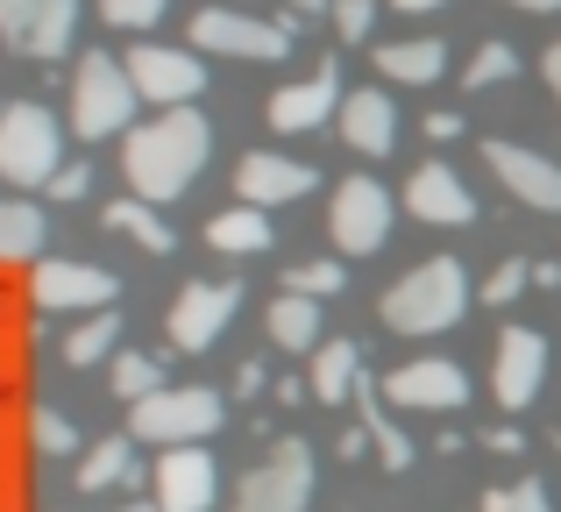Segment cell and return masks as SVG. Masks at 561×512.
<instances>
[{
	"label": "cell",
	"mask_w": 561,
	"mask_h": 512,
	"mask_svg": "<svg viewBox=\"0 0 561 512\" xmlns=\"http://www.w3.org/2000/svg\"><path fill=\"white\" fill-rule=\"evenodd\" d=\"M28 292H36V306H43V314H107V306L122 299L114 271H100V263H71V257L36 263Z\"/></svg>",
	"instance_id": "30bf717a"
},
{
	"label": "cell",
	"mask_w": 561,
	"mask_h": 512,
	"mask_svg": "<svg viewBox=\"0 0 561 512\" xmlns=\"http://www.w3.org/2000/svg\"><path fill=\"white\" fill-rule=\"evenodd\" d=\"M43 207L0 193V263H43Z\"/></svg>",
	"instance_id": "603a6c76"
},
{
	"label": "cell",
	"mask_w": 561,
	"mask_h": 512,
	"mask_svg": "<svg viewBox=\"0 0 561 512\" xmlns=\"http://www.w3.org/2000/svg\"><path fill=\"white\" fill-rule=\"evenodd\" d=\"M383 399L420 406V413H455V406H469V371L448 363V356H412L383 377Z\"/></svg>",
	"instance_id": "5bb4252c"
},
{
	"label": "cell",
	"mask_w": 561,
	"mask_h": 512,
	"mask_svg": "<svg viewBox=\"0 0 561 512\" xmlns=\"http://www.w3.org/2000/svg\"><path fill=\"white\" fill-rule=\"evenodd\" d=\"M334 122H342V143L356 157H383L398 143V107H391V93H383V86H356V93L342 100V114H334Z\"/></svg>",
	"instance_id": "d6986e66"
},
{
	"label": "cell",
	"mask_w": 561,
	"mask_h": 512,
	"mask_svg": "<svg viewBox=\"0 0 561 512\" xmlns=\"http://www.w3.org/2000/svg\"><path fill=\"white\" fill-rule=\"evenodd\" d=\"M291 14H334V0H291Z\"/></svg>",
	"instance_id": "7dc6e473"
},
{
	"label": "cell",
	"mask_w": 561,
	"mask_h": 512,
	"mask_svg": "<svg viewBox=\"0 0 561 512\" xmlns=\"http://www.w3.org/2000/svg\"><path fill=\"white\" fill-rule=\"evenodd\" d=\"M171 0H100V22L107 29H157Z\"/></svg>",
	"instance_id": "836d02e7"
},
{
	"label": "cell",
	"mask_w": 561,
	"mask_h": 512,
	"mask_svg": "<svg viewBox=\"0 0 561 512\" xmlns=\"http://www.w3.org/2000/svg\"><path fill=\"white\" fill-rule=\"evenodd\" d=\"M391 8H398V14H434L440 0H391Z\"/></svg>",
	"instance_id": "bcb514c9"
},
{
	"label": "cell",
	"mask_w": 561,
	"mask_h": 512,
	"mask_svg": "<svg viewBox=\"0 0 561 512\" xmlns=\"http://www.w3.org/2000/svg\"><path fill=\"white\" fill-rule=\"evenodd\" d=\"M107 377H114V399H128V406H142V399L164 391V363H157V356H128V349L114 356Z\"/></svg>",
	"instance_id": "f546056e"
},
{
	"label": "cell",
	"mask_w": 561,
	"mask_h": 512,
	"mask_svg": "<svg viewBox=\"0 0 561 512\" xmlns=\"http://www.w3.org/2000/svg\"><path fill=\"white\" fill-rule=\"evenodd\" d=\"M136 107H142V93H136V79H128L122 57L85 50L79 71H71V128H79L85 143L128 136V128H136Z\"/></svg>",
	"instance_id": "3957f363"
},
{
	"label": "cell",
	"mask_w": 561,
	"mask_h": 512,
	"mask_svg": "<svg viewBox=\"0 0 561 512\" xmlns=\"http://www.w3.org/2000/svg\"><path fill=\"white\" fill-rule=\"evenodd\" d=\"M206 242L228 250V257H256V250H271V242H277V228H271V214H263V207H220L214 221H206Z\"/></svg>",
	"instance_id": "7402d4cb"
},
{
	"label": "cell",
	"mask_w": 561,
	"mask_h": 512,
	"mask_svg": "<svg viewBox=\"0 0 561 512\" xmlns=\"http://www.w3.org/2000/svg\"><path fill=\"white\" fill-rule=\"evenodd\" d=\"M483 164L497 171V185H505L512 200H526V207H540V214H561V164H554V157L491 136V143H483Z\"/></svg>",
	"instance_id": "9a60e30c"
},
{
	"label": "cell",
	"mask_w": 561,
	"mask_h": 512,
	"mask_svg": "<svg viewBox=\"0 0 561 512\" xmlns=\"http://www.w3.org/2000/svg\"><path fill=\"white\" fill-rule=\"evenodd\" d=\"M505 8H526V14H554L561 0H505Z\"/></svg>",
	"instance_id": "f6af8a7d"
},
{
	"label": "cell",
	"mask_w": 561,
	"mask_h": 512,
	"mask_svg": "<svg viewBox=\"0 0 561 512\" xmlns=\"http://www.w3.org/2000/svg\"><path fill=\"white\" fill-rule=\"evenodd\" d=\"M192 50L277 65V57L291 50V22H256V14H242V8H199L192 14Z\"/></svg>",
	"instance_id": "ba28073f"
},
{
	"label": "cell",
	"mask_w": 561,
	"mask_h": 512,
	"mask_svg": "<svg viewBox=\"0 0 561 512\" xmlns=\"http://www.w3.org/2000/svg\"><path fill=\"white\" fill-rule=\"evenodd\" d=\"M391 214H398V200L383 193L377 179L334 185V200H328V236H334V250H342V257H377L383 242H391Z\"/></svg>",
	"instance_id": "52a82bcc"
},
{
	"label": "cell",
	"mask_w": 561,
	"mask_h": 512,
	"mask_svg": "<svg viewBox=\"0 0 561 512\" xmlns=\"http://www.w3.org/2000/svg\"><path fill=\"white\" fill-rule=\"evenodd\" d=\"M242 314V285H214V277H199V285H185L179 299H171L164 314V334L185 349V356H199V349L220 342V328Z\"/></svg>",
	"instance_id": "8fae6325"
},
{
	"label": "cell",
	"mask_w": 561,
	"mask_h": 512,
	"mask_svg": "<svg viewBox=\"0 0 561 512\" xmlns=\"http://www.w3.org/2000/svg\"><path fill=\"white\" fill-rule=\"evenodd\" d=\"M548 385V334L540 328H505L497 334V363H491V399L505 413H526Z\"/></svg>",
	"instance_id": "7c38bea8"
},
{
	"label": "cell",
	"mask_w": 561,
	"mask_h": 512,
	"mask_svg": "<svg viewBox=\"0 0 561 512\" xmlns=\"http://www.w3.org/2000/svg\"><path fill=\"white\" fill-rule=\"evenodd\" d=\"M328 114H342V71H334V65H313V79L277 86L271 107H263V122H271L277 136H306V128H320Z\"/></svg>",
	"instance_id": "e0dca14e"
},
{
	"label": "cell",
	"mask_w": 561,
	"mask_h": 512,
	"mask_svg": "<svg viewBox=\"0 0 561 512\" xmlns=\"http://www.w3.org/2000/svg\"><path fill=\"white\" fill-rule=\"evenodd\" d=\"M483 442H491V448H497V456H526V442H519V428H491V434H483Z\"/></svg>",
	"instance_id": "60d3db41"
},
{
	"label": "cell",
	"mask_w": 561,
	"mask_h": 512,
	"mask_svg": "<svg viewBox=\"0 0 561 512\" xmlns=\"http://www.w3.org/2000/svg\"><path fill=\"white\" fill-rule=\"evenodd\" d=\"M122 512H164V505H157V499H136V505H122Z\"/></svg>",
	"instance_id": "c3c4849f"
},
{
	"label": "cell",
	"mask_w": 561,
	"mask_h": 512,
	"mask_svg": "<svg viewBox=\"0 0 561 512\" xmlns=\"http://www.w3.org/2000/svg\"><path fill=\"white\" fill-rule=\"evenodd\" d=\"M405 214H412V221H426V228H462V221H477V200H469L462 171L420 164L405 179Z\"/></svg>",
	"instance_id": "ac0fdd59"
},
{
	"label": "cell",
	"mask_w": 561,
	"mask_h": 512,
	"mask_svg": "<svg viewBox=\"0 0 561 512\" xmlns=\"http://www.w3.org/2000/svg\"><path fill=\"white\" fill-rule=\"evenodd\" d=\"M150 499L164 505V512H214V499H220V463L206 456V442L199 448H164V456H157Z\"/></svg>",
	"instance_id": "4fadbf2b"
},
{
	"label": "cell",
	"mask_w": 561,
	"mask_h": 512,
	"mask_svg": "<svg viewBox=\"0 0 561 512\" xmlns=\"http://www.w3.org/2000/svg\"><path fill=\"white\" fill-rule=\"evenodd\" d=\"M28 14H36V0H0V36L22 50V36H28Z\"/></svg>",
	"instance_id": "74e56055"
},
{
	"label": "cell",
	"mask_w": 561,
	"mask_h": 512,
	"mask_svg": "<svg viewBox=\"0 0 561 512\" xmlns=\"http://www.w3.org/2000/svg\"><path fill=\"white\" fill-rule=\"evenodd\" d=\"M313 185H320L313 164L277 157V150H249L242 164H234V193H242V207H285V200H306Z\"/></svg>",
	"instance_id": "2e32d148"
},
{
	"label": "cell",
	"mask_w": 561,
	"mask_h": 512,
	"mask_svg": "<svg viewBox=\"0 0 561 512\" xmlns=\"http://www.w3.org/2000/svg\"><path fill=\"white\" fill-rule=\"evenodd\" d=\"M328 22H334V36H342V43H363V36H370V22H377V0H334Z\"/></svg>",
	"instance_id": "8d00e7d4"
},
{
	"label": "cell",
	"mask_w": 561,
	"mask_h": 512,
	"mask_svg": "<svg viewBox=\"0 0 561 512\" xmlns=\"http://www.w3.org/2000/svg\"><path fill=\"white\" fill-rule=\"evenodd\" d=\"M114 342H122V306H107V314H85L79 328L65 334V363H71V371H85V363H100Z\"/></svg>",
	"instance_id": "f1b7e54d"
},
{
	"label": "cell",
	"mask_w": 561,
	"mask_h": 512,
	"mask_svg": "<svg viewBox=\"0 0 561 512\" xmlns=\"http://www.w3.org/2000/svg\"><path fill=\"white\" fill-rule=\"evenodd\" d=\"M220 428H228V406H220L214 385H164L157 399L128 406V434L157 448H199Z\"/></svg>",
	"instance_id": "277c9868"
},
{
	"label": "cell",
	"mask_w": 561,
	"mask_h": 512,
	"mask_svg": "<svg viewBox=\"0 0 561 512\" xmlns=\"http://www.w3.org/2000/svg\"><path fill=\"white\" fill-rule=\"evenodd\" d=\"M71 36H79V0H36L22 50H28V57H65Z\"/></svg>",
	"instance_id": "d4e9b609"
},
{
	"label": "cell",
	"mask_w": 561,
	"mask_h": 512,
	"mask_svg": "<svg viewBox=\"0 0 561 512\" xmlns=\"http://www.w3.org/2000/svg\"><path fill=\"white\" fill-rule=\"evenodd\" d=\"M128 470H136V442L107 434V442L85 448V463H79V491H114V485H128Z\"/></svg>",
	"instance_id": "83f0119b"
},
{
	"label": "cell",
	"mask_w": 561,
	"mask_h": 512,
	"mask_svg": "<svg viewBox=\"0 0 561 512\" xmlns=\"http://www.w3.org/2000/svg\"><path fill=\"white\" fill-rule=\"evenodd\" d=\"M505 79H519V50L512 43H483L462 65V86H505Z\"/></svg>",
	"instance_id": "4dcf8cb0"
},
{
	"label": "cell",
	"mask_w": 561,
	"mask_h": 512,
	"mask_svg": "<svg viewBox=\"0 0 561 512\" xmlns=\"http://www.w3.org/2000/svg\"><path fill=\"white\" fill-rule=\"evenodd\" d=\"M356 420L370 428V442H377L383 470H405V463H412V442L391 428V399H383V385H356Z\"/></svg>",
	"instance_id": "484cf974"
},
{
	"label": "cell",
	"mask_w": 561,
	"mask_h": 512,
	"mask_svg": "<svg viewBox=\"0 0 561 512\" xmlns=\"http://www.w3.org/2000/svg\"><path fill=\"white\" fill-rule=\"evenodd\" d=\"M469 299H477V292H469L462 257H426V263H412L405 277L383 285L377 314H383L391 334H448L455 320L469 314Z\"/></svg>",
	"instance_id": "7a4b0ae2"
},
{
	"label": "cell",
	"mask_w": 561,
	"mask_h": 512,
	"mask_svg": "<svg viewBox=\"0 0 561 512\" xmlns=\"http://www.w3.org/2000/svg\"><path fill=\"white\" fill-rule=\"evenodd\" d=\"M234 391H242V399H249V391H263V371H256V363H242V371H234Z\"/></svg>",
	"instance_id": "ee69618b"
},
{
	"label": "cell",
	"mask_w": 561,
	"mask_h": 512,
	"mask_svg": "<svg viewBox=\"0 0 561 512\" xmlns=\"http://www.w3.org/2000/svg\"><path fill=\"white\" fill-rule=\"evenodd\" d=\"M483 512H548V485L540 477H519L505 491H483Z\"/></svg>",
	"instance_id": "e575fe53"
},
{
	"label": "cell",
	"mask_w": 561,
	"mask_h": 512,
	"mask_svg": "<svg viewBox=\"0 0 561 512\" xmlns=\"http://www.w3.org/2000/svg\"><path fill=\"white\" fill-rule=\"evenodd\" d=\"M128 79L150 107H192L206 86V57L199 50H171V43H136L128 50Z\"/></svg>",
	"instance_id": "9c48e42d"
},
{
	"label": "cell",
	"mask_w": 561,
	"mask_h": 512,
	"mask_svg": "<svg viewBox=\"0 0 561 512\" xmlns=\"http://www.w3.org/2000/svg\"><path fill=\"white\" fill-rule=\"evenodd\" d=\"M526 285H534V263L505 257V263H497V271H491V285H483V299H491V306H512V299H519Z\"/></svg>",
	"instance_id": "d590c367"
},
{
	"label": "cell",
	"mask_w": 561,
	"mask_h": 512,
	"mask_svg": "<svg viewBox=\"0 0 561 512\" xmlns=\"http://www.w3.org/2000/svg\"><path fill=\"white\" fill-rule=\"evenodd\" d=\"M363 448H370V428H363V420H356V428H342V456H363Z\"/></svg>",
	"instance_id": "7bdbcfd3"
},
{
	"label": "cell",
	"mask_w": 561,
	"mask_h": 512,
	"mask_svg": "<svg viewBox=\"0 0 561 512\" xmlns=\"http://www.w3.org/2000/svg\"><path fill=\"white\" fill-rule=\"evenodd\" d=\"M377 71L391 86H434L440 71H448V43L440 36H398L377 50Z\"/></svg>",
	"instance_id": "ffe728a7"
},
{
	"label": "cell",
	"mask_w": 561,
	"mask_h": 512,
	"mask_svg": "<svg viewBox=\"0 0 561 512\" xmlns=\"http://www.w3.org/2000/svg\"><path fill=\"white\" fill-rule=\"evenodd\" d=\"M277 349H320V299H299V292H277L271 314H263Z\"/></svg>",
	"instance_id": "cb8c5ba5"
},
{
	"label": "cell",
	"mask_w": 561,
	"mask_h": 512,
	"mask_svg": "<svg viewBox=\"0 0 561 512\" xmlns=\"http://www.w3.org/2000/svg\"><path fill=\"white\" fill-rule=\"evenodd\" d=\"M342 285H348L342 263H291V277H285V292H299V299H334Z\"/></svg>",
	"instance_id": "1f68e13d"
},
{
	"label": "cell",
	"mask_w": 561,
	"mask_h": 512,
	"mask_svg": "<svg viewBox=\"0 0 561 512\" xmlns=\"http://www.w3.org/2000/svg\"><path fill=\"white\" fill-rule=\"evenodd\" d=\"M28 442H36V456H71V448H79V428H71L65 413H50V406H36V420H28Z\"/></svg>",
	"instance_id": "d6a6232c"
},
{
	"label": "cell",
	"mask_w": 561,
	"mask_h": 512,
	"mask_svg": "<svg viewBox=\"0 0 561 512\" xmlns=\"http://www.w3.org/2000/svg\"><path fill=\"white\" fill-rule=\"evenodd\" d=\"M306 385H313V399H320V406H348V399H356V385H363V356H356V342H348V334L320 342V349H313V377H306Z\"/></svg>",
	"instance_id": "44dd1931"
},
{
	"label": "cell",
	"mask_w": 561,
	"mask_h": 512,
	"mask_svg": "<svg viewBox=\"0 0 561 512\" xmlns=\"http://www.w3.org/2000/svg\"><path fill=\"white\" fill-rule=\"evenodd\" d=\"M85 185H93V171H85V164H65L50 179V200H65V207H71V200H85Z\"/></svg>",
	"instance_id": "f35d334b"
},
{
	"label": "cell",
	"mask_w": 561,
	"mask_h": 512,
	"mask_svg": "<svg viewBox=\"0 0 561 512\" xmlns=\"http://www.w3.org/2000/svg\"><path fill=\"white\" fill-rule=\"evenodd\" d=\"M426 136H434V143H455V136H462V114H426Z\"/></svg>",
	"instance_id": "ab89813d"
},
{
	"label": "cell",
	"mask_w": 561,
	"mask_h": 512,
	"mask_svg": "<svg viewBox=\"0 0 561 512\" xmlns=\"http://www.w3.org/2000/svg\"><path fill=\"white\" fill-rule=\"evenodd\" d=\"M540 71H548V86H554V100H561V36L548 43V57H540Z\"/></svg>",
	"instance_id": "b9f144b4"
},
{
	"label": "cell",
	"mask_w": 561,
	"mask_h": 512,
	"mask_svg": "<svg viewBox=\"0 0 561 512\" xmlns=\"http://www.w3.org/2000/svg\"><path fill=\"white\" fill-rule=\"evenodd\" d=\"M57 150H65V136H57V114L50 107L14 100V107L0 114V179H8L14 193H28V185L50 193V179L65 171V164H57Z\"/></svg>",
	"instance_id": "5b68a950"
},
{
	"label": "cell",
	"mask_w": 561,
	"mask_h": 512,
	"mask_svg": "<svg viewBox=\"0 0 561 512\" xmlns=\"http://www.w3.org/2000/svg\"><path fill=\"white\" fill-rule=\"evenodd\" d=\"M313 485H320V463H313V442H271V456L234 485V512H306L313 505Z\"/></svg>",
	"instance_id": "8992f818"
},
{
	"label": "cell",
	"mask_w": 561,
	"mask_h": 512,
	"mask_svg": "<svg viewBox=\"0 0 561 512\" xmlns=\"http://www.w3.org/2000/svg\"><path fill=\"white\" fill-rule=\"evenodd\" d=\"M206 157H214V128H206V114L164 107V114H150V122H136L122 136V179H128L136 200L171 207V200L192 193V179L206 171Z\"/></svg>",
	"instance_id": "6da1fadb"
},
{
	"label": "cell",
	"mask_w": 561,
	"mask_h": 512,
	"mask_svg": "<svg viewBox=\"0 0 561 512\" xmlns=\"http://www.w3.org/2000/svg\"><path fill=\"white\" fill-rule=\"evenodd\" d=\"M100 221H107L114 236H136L142 250H157V257H164L171 242H179V236L164 228V214H157L150 200H136V193H128V200H107V214H100Z\"/></svg>",
	"instance_id": "4316f807"
}]
</instances>
